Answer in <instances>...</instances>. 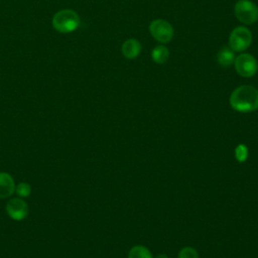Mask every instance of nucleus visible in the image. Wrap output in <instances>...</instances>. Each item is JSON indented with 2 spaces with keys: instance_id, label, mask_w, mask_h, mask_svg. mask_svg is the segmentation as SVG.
I'll return each instance as SVG.
<instances>
[{
  "instance_id": "obj_1",
  "label": "nucleus",
  "mask_w": 258,
  "mask_h": 258,
  "mask_svg": "<svg viewBox=\"0 0 258 258\" xmlns=\"http://www.w3.org/2000/svg\"><path fill=\"white\" fill-rule=\"evenodd\" d=\"M230 106L238 112L248 113L258 109V90L250 85L236 88L229 99Z\"/></svg>"
},
{
  "instance_id": "obj_2",
  "label": "nucleus",
  "mask_w": 258,
  "mask_h": 258,
  "mask_svg": "<svg viewBox=\"0 0 258 258\" xmlns=\"http://www.w3.org/2000/svg\"><path fill=\"white\" fill-rule=\"evenodd\" d=\"M52 27L59 33H70L75 31L81 23L79 14L72 9H61L57 11L51 20Z\"/></svg>"
},
{
  "instance_id": "obj_3",
  "label": "nucleus",
  "mask_w": 258,
  "mask_h": 258,
  "mask_svg": "<svg viewBox=\"0 0 258 258\" xmlns=\"http://www.w3.org/2000/svg\"><path fill=\"white\" fill-rule=\"evenodd\" d=\"M236 18L243 24L250 25L258 20V7L250 0H238L234 6Z\"/></svg>"
},
{
  "instance_id": "obj_4",
  "label": "nucleus",
  "mask_w": 258,
  "mask_h": 258,
  "mask_svg": "<svg viewBox=\"0 0 258 258\" xmlns=\"http://www.w3.org/2000/svg\"><path fill=\"white\" fill-rule=\"evenodd\" d=\"M252 43V33L246 26L235 27L229 35V47L233 51L242 52Z\"/></svg>"
},
{
  "instance_id": "obj_5",
  "label": "nucleus",
  "mask_w": 258,
  "mask_h": 258,
  "mask_svg": "<svg viewBox=\"0 0 258 258\" xmlns=\"http://www.w3.org/2000/svg\"><path fill=\"white\" fill-rule=\"evenodd\" d=\"M233 64L237 74L244 78L253 77L258 70L257 59L251 53L247 52L240 53L238 56H236Z\"/></svg>"
},
{
  "instance_id": "obj_6",
  "label": "nucleus",
  "mask_w": 258,
  "mask_h": 258,
  "mask_svg": "<svg viewBox=\"0 0 258 258\" xmlns=\"http://www.w3.org/2000/svg\"><path fill=\"white\" fill-rule=\"evenodd\" d=\"M149 32L155 40L161 43H167L173 37V27L164 19H154L151 21L149 24Z\"/></svg>"
},
{
  "instance_id": "obj_7",
  "label": "nucleus",
  "mask_w": 258,
  "mask_h": 258,
  "mask_svg": "<svg viewBox=\"0 0 258 258\" xmlns=\"http://www.w3.org/2000/svg\"><path fill=\"white\" fill-rule=\"evenodd\" d=\"M6 213L12 220L21 221L27 217L28 206L22 199L13 198L6 204Z\"/></svg>"
},
{
  "instance_id": "obj_8",
  "label": "nucleus",
  "mask_w": 258,
  "mask_h": 258,
  "mask_svg": "<svg viewBox=\"0 0 258 258\" xmlns=\"http://www.w3.org/2000/svg\"><path fill=\"white\" fill-rule=\"evenodd\" d=\"M121 52L128 59L136 58L141 52V44L137 39L129 38L123 42Z\"/></svg>"
},
{
  "instance_id": "obj_9",
  "label": "nucleus",
  "mask_w": 258,
  "mask_h": 258,
  "mask_svg": "<svg viewBox=\"0 0 258 258\" xmlns=\"http://www.w3.org/2000/svg\"><path fill=\"white\" fill-rule=\"evenodd\" d=\"M15 191V183L12 176L7 172H0V199H6Z\"/></svg>"
},
{
  "instance_id": "obj_10",
  "label": "nucleus",
  "mask_w": 258,
  "mask_h": 258,
  "mask_svg": "<svg viewBox=\"0 0 258 258\" xmlns=\"http://www.w3.org/2000/svg\"><path fill=\"white\" fill-rule=\"evenodd\" d=\"M235 51H233L229 46L222 47L217 54V60L222 67H230L235 60Z\"/></svg>"
},
{
  "instance_id": "obj_11",
  "label": "nucleus",
  "mask_w": 258,
  "mask_h": 258,
  "mask_svg": "<svg viewBox=\"0 0 258 258\" xmlns=\"http://www.w3.org/2000/svg\"><path fill=\"white\" fill-rule=\"evenodd\" d=\"M151 57L155 63L162 64L167 61L169 57V50L164 45H157L152 49Z\"/></svg>"
},
{
  "instance_id": "obj_12",
  "label": "nucleus",
  "mask_w": 258,
  "mask_h": 258,
  "mask_svg": "<svg viewBox=\"0 0 258 258\" xmlns=\"http://www.w3.org/2000/svg\"><path fill=\"white\" fill-rule=\"evenodd\" d=\"M128 258H153V256L145 246L136 245L129 250Z\"/></svg>"
},
{
  "instance_id": "obj_13",
  "label": "nucleus",
  "mask_w": 258,
  "mask_h": 258,
  "mask_svg": "<svg viewBox=\"0 0 258 258\" xmlns=\"http://www.w3.org/2000/svg\"><path fill=\"white\" fill-rule=\"evenodd\" d=\"M248 158V147L245 144H239L235 148V159L238 162H244Z\"/></svg>"
},
{
  "instance_id": "obj_14",
  "label": "nucleus",
  "mask_w": 258,
  "mask_h": 258,
  "mask_svg": "<svg viewBox=\"0 0 258 258\" xmlns=\"http://www.w3.org/2000/svg\"><path fill=\"white\" fill-rule=\"evenodd\" d=\"M15 192L21 198H26L31 194V186L26 182H19L15 187Z\"/></svg>"
},
{
  "instance_id": "obj_15",
  "label": "nucleus",
  "mask_w": 258,
  "mask_h": 258,
  "mask_svg": "<svg viewBox=\"0 0 258 258\" xmlns=\"http://www.w3.org/2000/svg\"><path fill=\"white\" fill-rule=\"evenodd\" d=\"M178 258H199V253L192 247H184L178 252Z\"/></svg>"
},
{
  "instance_id": "obj_16",
  "label": "nucleus",
  "mask_w": 258,
  "mask_h": 258,
  "mask_svg": "<svg viewBox=\"0 0 258 258\" xmlns=\"http://www.w3.org/2000/svg\"><path fill=\"white\" fill-rule=\"evenodd\" d=\"M155 258H168L165 254H158Z\"/></svg>"
}]
</instances>
